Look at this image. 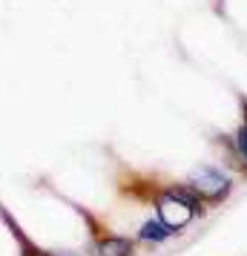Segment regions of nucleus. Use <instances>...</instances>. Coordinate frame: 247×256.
<instances>
[{
  "instance_id": "obj_1",
  "label": "nucleus",
  "mask_w": 247,
  "mask_h": 256,
  "mask_svg": "<svg viewBox=\"0 0 247 256\" xmlns=\"http://www.w3.org/2000/svg\"><path fill=\"white\" fill-rule=\"evenodd\" d=\"M196 210L201 213L199 198L193 196L190 190H184V187H178V190H167L164 196L158 198V222H164L173 233L181 230V228L193 219Z\"/></svg>"
},
{
  "instance_id": "obj_2",
  "label": "nucleus",
  "mask_w": 247,
  "mask_h": 256,
  "mask_svg": "<svg viewBox=\"0 0 247 256\" xmlns=\"http://www.w3.org/2000/svg\"><path fill=\"white\" fill-rule=\"evenodd\" d=\"M190 190L204 198H210V202H219V198H224L230 193V182H227V176H222L213 167H199L196 173L190 176Z\"/></svg>"
},
{
  "instance_id": "obj_3",
  "label": "nucleus",
  "mask_w": 247,
  "mask_h": 256,
  "mask_svg": "<svg viewBox=\"0 0 247 256\" xmlns=\"http://www.w3.org/2000/svg\"><path fill=\"white\" fill-rule=\"evenodd\" d=\"M92 254L95 256H132V242L121 239V236H109V239L95 244Z\"/></svg>"
},
{
  "instance_id": "obj_4",
  "label": "nucleus",
  "mask_w": 247,
  "mask_h": 256,
  "mask_svg": "<svg viewBox=\"0 0 247 256\" xmlns=\"http://www.w3.org/2000/svg\"><path fill=\"white\" fill-rule=\"evenodd\" d=\"M138 236H141L144 242H164V239L173 236V230L167 228L164 222H144V228Z\"/></svg>"
},
{
  "instance_id": "obj_5",
  "label": "nucleus",
  "mask_w": 247,
  "mask_h": 256,
  "mask_svg": "<svg viewBox=\"0 0 247 256\" xmlns=\"http://www.w3.org/2000/svg\"><path fill=\"white\" fill-rule=\"evenodd\" d=\"M236 144H239V152L247 158V127L239 130V136H236Z\"/></svg>"
},
{
  "instance_id": "obj_6",
  "label": "nucleus",
  "mask_w": 247,
  "mask_h": 256,
  "mask_svg": "<svg viewBox=\"0 0 247 256\" xmlns=\"http://www.w3.org/2000/svg\"><path fill=\"white\" fill-rule=\"evenodd\" d=\"M58 256H75V254H58Z\"/></svg>"
}]
</instances>
